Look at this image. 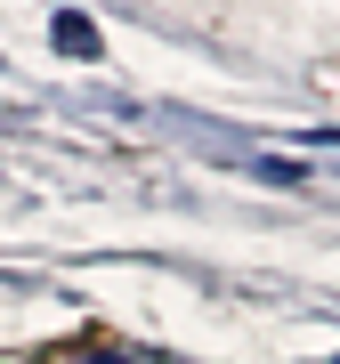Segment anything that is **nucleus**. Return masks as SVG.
<instances>
[{
    "mask_svg": "<svg viewBox=\"0 0 340 364\" xmlns=\"http://www.w3.org/2000/svg\"><path fill=\"white\" fill-rule=\"evenodd\" d=\"M49 33H57V49H73V57H90V49H97V25H90V16H57Z\"/></svg>",
    "mask_w": 340,
    "mask_h": 364,
    "instance_id": "obj_1",
    "label": "nucleus"
},
{
    "mask_svg": "<svg viewBox=\"0 0 340 364\" xmlns=\"http://www.w3.org/2000/svg\"><path fill=\"white\" fill-rule=\"evenodd\" d=\"M81 364H130V356H81Z\"/></svg>",
    "mask_w": 340,
    "mask_h": 364,
    "instance_id": "obj_2",
    "label": "nucleus"
},
{
    "mask_svg": "<svg viewBox=\"0 0 340 364\" xmlns=\"http://www.w3.org/2000/svg\"><path fill=\"white\" fill-rule=\"evenodd\" d=\"M332 364H340V356H332Z\"/></svg>",
    "mask_w": 340,
    "mask_h": 364,
    "instance_id": "obj_3",
    "label": "nucleus"
}]
</instances>
